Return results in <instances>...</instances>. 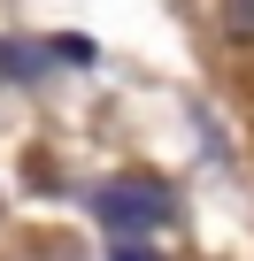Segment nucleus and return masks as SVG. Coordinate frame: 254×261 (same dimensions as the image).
Masks as SVG:
<instances>
[{"instance_id": "nucleus-2", "label": "nucleus", "mask_w": 254, "mask_h": 261, "mask_svg": "<svg viewBox=\"0 0 254 261\" xmlns=\"http://www.w3.org/2000/svg\"><path fill=\"white\" fill-rule=\"evenodd\" d=\"M231 23H239V31H254V0H231Z\"/></svg>"}, {"instance_id": "nucleus-1", "label": "nucleus", "mask_w": 254, "mask_h": 261, "mask_svg": "<svg viewBox=\"0 0 254 261\" xmlns=\"http://www.w3.org/2000/svg\"><path fill=\"white\" fill-rule=\"evenodd\" d=\"M100 207H108V223H123V215H147V223H154V215H162V192H154V185H131V192H123V185H116Z\"/></svg>"}]
</instances>
